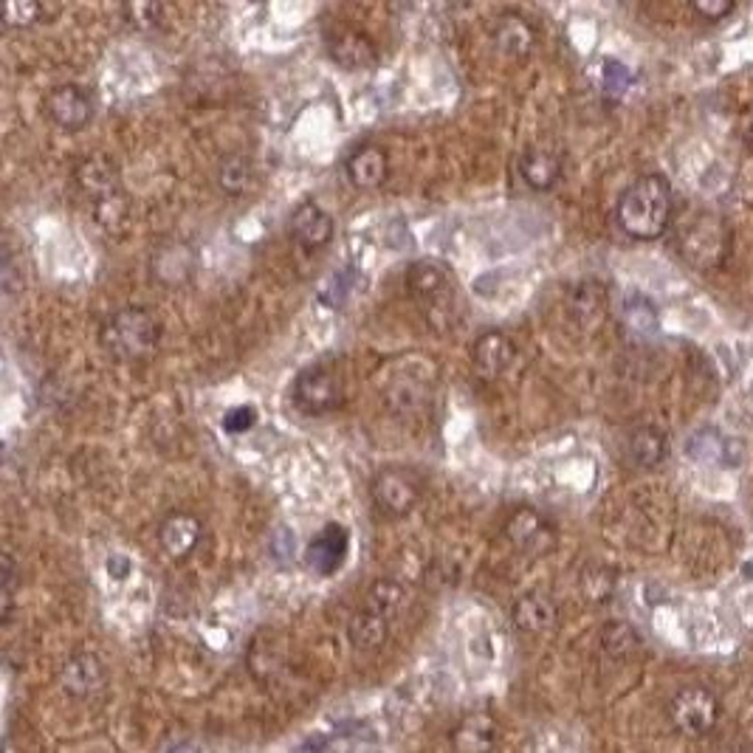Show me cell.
<instances>
[{"label": "cell", "instance_id": "cell-38", "mask_svg": "<svg viewBox=\"0 0 753 753\" xmlns=\"http://www.w3.org/2000/svg\"><path fill=\"white\" fill-rule=\"evenodd\" d=\"M254 423H258V410H254L251 404H240V406H232V410L223 415L221 426L227 429L229 435H243V432H249Z\"/></svg>", "mask_w": 753, "mask_h": 753}, {"label": "cell", "instance_id": "cell-9", "mask_svg": "<svg viewBox=\"0 0 753 753\" xmlns=\"http://www.w3.org/2000/svg\"><path fill=\"white\" fill-rule=\"evenodd\" d=\"M74 181L93 203L122 192V170L111 155H86L74 164Z\"/></svg>", "mask_w": 753, "mask_h": 753}, {"label": "cell", "instance_id": "cell-44", "mask_svg": "<svg viewBox=\"0 0 753 753\" xmlns=\"http://www.w3.org/2000/svg\"><path fill=\"white\" fill-rule=\"evenodd\" d=\"M745 141H747V148H751V150H753V124H751V130H747Z\"/></svg>", "mask_w": 753, "mask_h": 753}, {"label": "cell", "instance_id": "cell-28", "mask_svg": "<svg viewBox=\"0 0 753 753\" xmlns=\"http://www.w3.org/2000/svg\"><path fill=\"white\" fill-rule=\"evenodd\" d=\"M624 322L630 331L641 337H655L657 333V308L643 294H630L624 300Z\"/></svg>", "mask_w": 753, "mask_h": 753}, {"label": "cell", "instance_id": "cell-12", "mask_svg": "<svg viewBox=\"0 0 753 753\" xmlns=\"http://www.w3.org/2000/svg\"><path fill=\"white\" fill-rule=\"evenodd\" d=\"M522 184L533 192H548L562 178V155L551 144H531L520 155Z\"/></svg>", "mask_w": 753, "mask_h": 753}, {"label": "cell", "instance_id": "cell-11", "mask_svg": "<svg viewBox=\"0 0 753 753\" xmlns=\"http://www.w3.org/2000/svg\"><path fill=\"white\" fill-rule=\"evenodd\" d=\"M328 54L344 71H370L379 62L373 40L355 29H337L333 34H328Z\"/></svg>", "mask_w": 753, "mask_h": 753}, {"label": "cell", "instance_id": "cell-26", "mask_svg": "<svg viewBox=\"0 0 753 753\" xmlns=\"http://www.w3.org/2000/svg\"><path fill=\"white\" fill-rule=\"evenodd\" d=\"M221 192L227 195L240 198L249 192V187L254 184V161L249 155H227V159L218 164V175H214Z\"/></svg>", "mask_w": 753, "mask_h": 753}, {"label": "cell", "instance_id": "cell-10", "mask_svg": "<svg viewBox=\"0 0 753 753\" xmlns=\"http://www.w3.org/2000/svg\"><path fill=\"white\" fill-rule=\"evenodd\" d=\"M348 548H350L348 528L331 522V525L322 528V531L308 542L305 548L308 568L317 570L319 576H331V573H337V570L342 568L344 559H348Z\"/></svg>", "mask_w": 753, "mask_h": 753}, {"label": "cell", "instance_id": "cell-17", "mask_svg": "<svg viewBox=\"0 0 753 753\" xmlns=\"http://www.w3.org/2000/svg\"><path fill=\"white\" fill-rule=\"evenodd\" d=\"M348 178L359 190H373V187L384 184L386 172H390V159H386L384 148L379 144H362L344 161Z\"/></svg>", "mask_w": 753, "mask_h": 753}, {"label": "cell", "instance_id": "cell-34", "mask_svg": "<svg viewBox=\"0 0 753 753\" xmlns=\"http://www.w3.org/2000/svg\"><path fill=\"white\" fill-rule=\"evenodd\" d=\"M641 646V637H637V632L632 630L630 624H610L604 630V650L610 652V655L615 657H624V655H632V652Z\"/></svg>", "mask_w": 753, "mask_h": 753}, {"label": "cell", "instance_id": "cell-37", "mask_svg": "<svg viewBox=\"0 0 753 753\" xmlns=\"http://www.w3.org/2000/svg\"><path fill=\"white\" fill-rule=\"evenodd\" d=\"M40 14H43V7L40 3H31V0H12V3H7V9H3V23H7V29H29L31 23H38Z\"/></svg>", "mask_w": 753, "mask_h": 753}, {"label": "cell", "instance_id": "cell-2", "mask_svg": "<svg viewBox=\"0 0 753 753\" xmlns=\"http://www.w3.org/2000/svg\"><path fill=\"white\" fill-rule=\"evenodd\" d=\"M406 289L432 331H452L460 313V294L452 271L441 260L412 263L410 274H406Z\"/></svg>", "mask_w": 753, "mask_h": 753}, {"label": "cell", "instance_id": "cell-43", "mask_svg": "<svg viewBox=\"0 0 753 753\" xmlns=\"http://www.w3.org/2000/svg\"><path fill=\"white\" fill-rule=\"evenodd\" d=\"M170 753H201V751H198L195 745H178V747H172Z\"/></svg>", "mask_w": 753, "mask_h": 753}, {"label": "cell", "instance_id": "cell-15", "mask_svg": "<svg viewBox=\"0 0 753 753\" xmlns=\"http://www.w3.org/2000/svg\"><path fill=\"white\" fill-rule=\"evenodd\" d=\"M505 536H509V542H514V548L528 553L548 551L553 545L551 522L533 509L514 511L509 516V522H505Z\"/></svg>", "mask_w": 753, "mask_h": 753}, {"label": "cell", "instance_id": "cell-36", "mask_svg": "<svg viewBox=\"0 0 753 753\" xmlns=\"http://www.w3.org/2000/svg\"><path fill=\"white\" fill-rule=\"evenodd\" d=\"M582 590L590 601H606L615 590V576L613 570L606 568H590L584 570L582 576Z\"/></svg>", "mask_w": 753, "mask_h": 753}, {"label": "cell", "instance_id": "cell-8", "mask_svg": "<svg viewBox=\"0 0 753 753\" xmlns=\"http://www.w3.org/2000/svg\"><path fill=\"white\" fill-rule=\"evenodd\" d=\"M43 111L66 133H80L93 119V97L82 86H57L46 93Z\"/></svg>", "mask_w": 753, "mask_h": 753}, {"label": "cell", "instance_id": "cell-13", "mask_svg": "<svg viewBox=\"0 0 753 753\" xmlns=\"http://www.w3.org/2000/svg\"><path fill=\"white\" fill-rule=\"evenodd\" d=\"M514 362V344L505 333L485 331L478 342L472 344V368L483 381L502 379V373Z\"/></svg>", "mask_w": 753, "mask_h": 753}, {"label": "cell", "instance_id": "cell-19", "mask_svg": "<svg viewBox=\"0 0 753 753\" xmlns=\"http://www.w3.org/2000/svg\"><path fill=\"white\" fill-rule=\"evenodd\" d=\"M568 311L570 319L582 328H595L604 319L606 313V291L601 282L584 280L579 285H573L568 297Z\"/></svg>", "mask_w": 753, "mask_h": 753}, {"label": "cell", "instance_id": "cell-35", "mask_svg": "<svg viewBox=\"0 0 753 753\" xmlns=\"http://www.w3.org/2000/svg\"><path fill=\"white\" fill-rule=\"evenodd\" d=\"M601 82H604V93L610 99H621L632 88V71L619 60H604V71H601Z\"/></svg>", "mask_w": 753, "mask_h": 753}, {"label": "cell", "instance_id": "cell-7", "mask_svg": "<svg viewBox=\"0 0 753 753\" xmlns=\"http://www.w3.org/2000/svg\"><path fill=\"white\" fill-rule=\"evenodd\" d=\"M342 381L333 370L308 368L297 375L294 381V404L297 410L308 412V415H325V412L339 410L342 404Z\"/></svg>", "mask_w": 753, "mask_h": 753}, {"label": "cell", "instance_id": "cell-5", "mask_svg": "<svg viewBox=\"0 0 753 753\" xmlns=\"http://www.w3.org/2000/svg\"><path fill=\"white\" fill-rule=\"evenodd\" d=\"M370 496H373V505L381 516L401 520L421 500V483L406 469H384L370 483Z\"/></svg>", "mask_w": 753, "mask_h": 753}, {"label": "cell", "instance_id": "cell-20", "mask_svg": "<svg viewBox=\"0 0 753 753\" xmlns=\"http://www.w3.org/2000/svg\"><path fill=\"white\" fill-rule=\"evenodd\" d=\"M159 540L170 556L184 559L201 542V522L192 514H170L159 528Z\"/></svg>", "mask_w": 753, "mask_h": 753}, {"label": "cell", "instance_id": "cell-25", "mask_svg": "<svg viewBox=\"0 0 753 753\" xmlns=\"http://www.w3.org/2000/svg\"><path fill=\"white\" fill-rule=\"evenodd\" d=\"M386 632H390V621L368 610V606H362L350 621V641H353L355 650H379L386 641Z\"/></svg>", "mask_w": 753, "mask_h": 753}, {"label": "cell", "instance_id": "cell-3", "mask_svg": "<svg viewBox=\"0 0 753 753\" xmlns=\"http://www.w3.org/2000/svg\"><path fill=\"white\" fill-rule=\"evenodd\" d=\"M161 328L148 308L128 305L108 313L99 325V344L117 362H139L159 348Z\"/></svg>", "mask_w": 753, "mask_h": 753}, {"label": "cell", "instance_id": "cell-23", "mask_svg": "<svg viewBox=\"0 0 753 753\" xmlns=\"http://www.w3.org/2000/svg\"><path fill=\"white\" fill-rule=\"evenodd\" d=\"M454 745L460 753H489L496 745V723L485 714H474L463 720L454 734Z\"/></svg>", "mask_w": 753, "mask_h": 753}, {"label": "cell", "instance_id": "cell-14", "mask_svg": "<svg viewBox=\"0 0 753 753\" xmlns=\"http://www.w3.org/2000/svg\"><path fill=\"white\" fill-rule=\"evenodd\" d=\"M291 238L308 251L325 249L333 240V218L319 203H300L291 214Z\"/></svg>", "mask_w": 753, "mask_h": 753}, {"label": "cell", "instance_id": "cell-30", "mask_svg": "<svg viewBox=\"0 0 753 753\" xmlns=\"http://www.w3.org/2000/svg\"><path fill=\"white\" fill-rule=\"evenodd\" d=\"M359 285H362V280H359L355 269L333 271V274L325 280V285H322V294H319V300L325 302V305H331V308H342L344 302H348L350 297L359 291Z\"/></svg>", "mask_w": 753, "mask_h": 753}, {"label": "cell", "instance_id": "cell-21", "mask_svg": "<svg viewBox=\"0 0 753 753\" xmlns=\"http://www.w3.org/2000/svg\"><path fill=\"white\" fill-rule=\"evenodd\" d=\"M195 251L187 243H167L155 251L153 258V274L155 280L167 282V285H181L195 274Z\"/></svg>", "mask_w": 753, "mask_h": 753}, {"label": "cell", "instance_id": "cell-33", "mask_svg": "<svg viewBox=\"0 0 753 753\" xmlns=\"http://www.w3.org/2000/svg\"><path fill=\"white\" fill-rule=\"evenodd\" d=\"M122 18L130 29L135 31H150L161 23L164 18V7L159 3H144V0H135V3H124Z\"/></svg>", "mask_w": 753, "mask_h": 753}, {"label": "cell", "instance_id": "cell-29", "mask_svg": "<svg viewBox=\"0 0 753 753\" xmlns=\"http://www.w3.org/2000/svg\"><path fill=\"white\" fill-rule=\"evenodd\" d=\"M404 601H406V595H404V588H401V584L379 582V584H373V590H370L364 606H368V610H373V613L384 615L386 621H392L395 615L401 613V610H404Z\"/></svg>", "mask_w": 753, "mask_h": 753}, {"label": "cell", "instance_id": "cell-42", "mask_svg": "<svg viewBox=\"0 0 753 753\" xmlns=\"http://www.w3.org/2000/svg\"><path fill=\"white\" fill-rule=\"evenodd\" d=\"M108 573L113 579H124L130 573V559L128 556H111L108 559Z\"/></svg>", "mask_w": 753, "mask_h": 753}, {"label": "cell", "instance_id": "cell-1", "mask_svg": "<svg viewBox=\"0 0 753 753\" xmlns=\"http://www.w3.org/2000/svg\"><path fill=\"white\" fill-rule=\"evenodd\" d=\"M674 201L672 187L663 175H641L621 192L615 203V218L619 227L630 234L632 240H657L669 227H672Z\"/></svg>", "mask_w": 753, "mask_h": 753}, {"label": "cell", "instance_id": "cell-16", "mask_svg": "<svg viewBox=\"0 0 753 753\" xmlns=\"http://www.w3.org/2000/svg\"><path fill=\"white\" fill-rule=\"evenodd\" d=\"M494 46L509 60H525L536 46V31L520 12H502L494 23Z\"/></svg>", "mask_w": 753, "mask_h": 753}, {"label": "cell", "instance_id": "cell-24", "mask_svg": "<svg viewBox=\"0 0 753 753\" xmlns=\"http://www.w3.org/2000/svg\"><path fill=\"white\" fill-rule=\"evenodd\" d=\"M102 680H104L102 663L93 655L71 657L68 666L62 669V683H66V689L71 694H80V697L97 692V689L102 686Z\"/></svg>", "mask_w": 753, "mask_h": 753}, {"label": "cell", "instance_id": "cell-22", "mask_svg": "<svg viewBox=\"0 0 753 753\" xmlns=\"http://www.w3.org/2000/svg\"><path fill=\"white\" fill-rule=\"evenodd\" d=\"M514 624L522 632H545L556 624V601L548 593H528L514 604Z\"/></svg>", "mask_w": 753, "mask_h": 753}, {"label": "cell", "instance_id": "cell-18", "mask_svg": "<svg viewBox=\"0 0 753 753\" xmlns=\"http://www.w3.org/2000/svg\"><path fill=\"white\" fill-rule=\"evenodd\" d=\"M669 441L661 429L637 426L624 443V458L632 469H655L666 460Z\"/></svg>", "mask_w": 753, "mask_h": 753}, {"label": "cell", "instance_id": "cell-32", "mask_svg": "<svg viewBox=\"0 0 753 753\" xmlns=\"http://www.w3.org/2000/svg\"><path fill=\"white\" fill-rule=\"evenodd\" d=\"M93 218L102 229L113 232V229H122L130 218V203L124 198V192H117V195H108L102 201L93 203Z\"/></svg>", "mask_w": 753, "mask_h": 753}, {"label": "cell", "instance_id": "cell-40", "mask_svg": "<svg viewBox=\"0 0 753 753\" xmlns=\"http://www.w3.org/2000/svg\"><path fill=\"white\" fill-rule=\"evenodd\" d=\"M14 595V559L12 553H3V610L9 613Z\"/></svg>", "mask_w": 753, "mask_h": 753}, {"label": "cell", "instance_id": "cell-6", "mask_svg": "<svg viewBox=\"0 0 753 753\" xmlns=\"http://www.w3.org/2000/svg\"><path fill=\"white\" fill-rule=\"evenodd\" d=\"M669 711H672V723L689 736L711 734L716 723H720V716H723L720 700L703 686H689L674 694Z\"/></svg>", "mask_w": 753, "mask_h": 753}, {"label": "cell", "instance_id": "cell-39", "mask_svg": "<svg viewBox=\"0 0 753 753\" xmlns=\"http://www.w3.org/2000/svg\"><path fill=\"white\" fill-rule=\"evenodd\" d=\"M692 9L705 23H720V20H725L734 12V3L731 0H694Z\"/></svg>", "mask_w": 753, "mask_h": 753}, {"label": "cell", "instance_id": "cell-4", "mask_svg": "<svg viewBox=\"0 0 753 753\" xmlns=\"http://www.w3.org/2000/svg\"><path fill=\"white\" fill-rule=\"evenodd\" d=\"M674 249L697 271L720 269L729 254V227L709 209H689L674 227Z\"/></svg>", "mask_w": 753, "mask_h": 753}, {"label": "cell", "instance_id": "cell-27", "mask_svg": "<svg viewBox=\"0 0 753 753\" xmlns=\"http://www.w3.org/2000/svg\"><path fill=\"white\" fill-rule=\"evenodd\" d=\"M729 449H731L729 438H723L720 432H714V429H700L697 435L689 441V454H692L694 460H700V463H720V465L734 463V460L729 458Z\"/></svg>", "mask_w": 753, "mask_h": 753}, {"label": "cell", "instance_id": "cell-41", "mask_svg": "<svg viewBox=\"0 0 753 753\" xmlns=\"http://www.w3.org/2000/svg\"><path fill=\"white\" fill-rule=\"evenodd\" d=\"M325 751H328V736L317 734V736H308L305 742H300V745H297L291 753H325Z\"/></svg>", "mask_w": 753, "mask_h": 753}, {"label": "cell", "instance_id": "cell-31", "mask_svg": "<svg viewBox=\"0 0 753 753\" xmlns=\"http://www.w3.org/2000/svg\"><path fill=\"white\" fill-rule=\"evenodd\" d=\"M390 410L401 412V415H418L426 404V392H423L421 381H392L390 390Z\"/></svg>", "mask_w": 753, "mask_h": 753}]
</instances>
